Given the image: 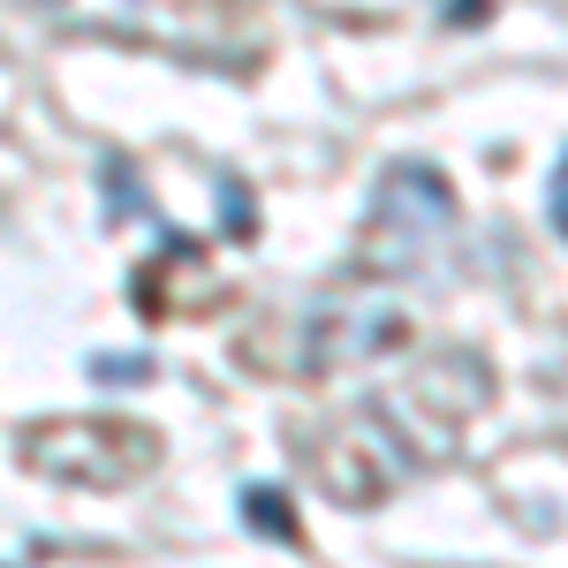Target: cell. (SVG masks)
Returning <instances> with one entry per match:
<instances>
[{"instance_id": "4", "label": "cell", "mask_w": 568, "mask_h": 568, "mask_svg": "<svg viewBox=\"0 0 568 568\" xmlns=\"http://www.w3.org/2000/svg\"><path fill=\"white\" fill-rule=\"evenodd\" d=\"M402 342V311L394 304H356V311H318L311 318L304 364L311 372H349V364H372L379 349Z\"/></svg>"}, {"instance_id": "5", "label": "cell", "mask_w": 568, "mask_h": 568, "mask_svg": "<svg viewBox=\"0 0 568 568\" xmlns=\"http://www.w3.org/2000/svg\"><path fill=\"white\" fill-rule=\"evenodd\" d=\"M243 524L258 530V538H281V546H296L304 530H296V508H288V493L281 485H243Z\"/></svg>"}, {"instance_id": "6", "label": "cell", "mask_w": 568, "mask_h": 568, "mask_svg": "<svg viewBox=\"0 0 568 568\" xmlns=\"http://www.w3.org/2000/svg\"><path fill=\"white\" fill-rule=\"evenodd\" d=\"M91 372H99L106 387H136V379H152L160 364H152V356H91Z\"/></svg>"}, {"instance_id": "3", "label": "cell", "mask_w": 568, "mask_h": 568, "mask_svg": "<svg viewBox=\"0 0 568 568\" xmlns=\"http://www.w3.org/2000/svg\"><path fill=\"white\" fill-rule=\"evenodd\" d=\"M447 220H455V197H447L439 168H425V160L387 168L379 205H372V235H394V251H417V243L447 235ZM372 235H364V243H372Z\"/></svg>"}, {"instance_id": "9", "label": "cell", "mask_w": 568, "mask_h": 568, "mask_svg": "<svg viewBox=\"0 0 568 568\" xmlns=\"http://www.w3.org/2000/svg\"><path fill=\"white\" fill-rule=\"evenodd\" d=\"M447 23H485V0H447Z\"/></svg>"}, {"instance_id": "1", "label": "cell", "mask_w": 568, "mask_h": 568, "mask_svg": "<svg viewBox=\"0 0 568 568\" xmlns=\"http://www.w3.org/2000/svg\"><path fill=\"white\" fill-rule=\"evenodd\" d=\"M23 470H39L53 485H136L160 463V433L122 425V417H45L23 425Z\"/></svg>"}, {"instance_id": "2", "label": "cell", "mask_w": 568, "mask_h": 568, "mask_svg": "<svg viewBox=\"0 0 568 568\" xmlns=\"http://www.w3.org/2000/svg\"><path fill=\"white\" fill-rule=\"evenodd\" d=\"M318 478H326L334 500H349V508H379L394 485L409 478V455H402L394 409H356L349 425L334 433V447L318 455Z\"/></svg>"}, {"instance_id": "7", "label": "cell", "mask_w": 568, "mask_h": 568, "mask_svg": "<svg viewBox=\"0 0 568 568\" xmlns=\"http://www.w3.org/2000/svg\"><path fill=\"white\" fill-rule=\"evenodd\" d=\"M220 197H227V235H251V190L243 182H220Z\"/></svg>"}, {"instance_id": "8", "label": "cell", "mask_w": 568, "mask_h": 568, "mask_svg": "<svg viewBox=\"0 0 568 568\" xmlns=\"http://www.w3.org/2000/svg\"><path fill=\"white\" fill-rule=\"evenodd\" d=\"M554 227L568 235V160H561V175H554Z\"/></svg>"}]
</instances>
